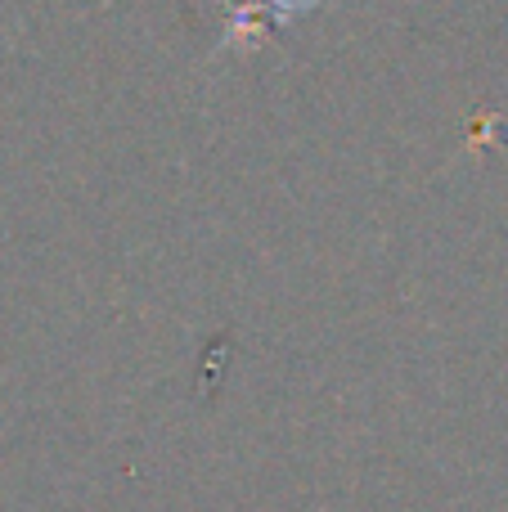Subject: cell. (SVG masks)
I'll return each mask as SVG.
<instances>
[{
    "label": "cell",
    "mask_w": 508,
    "mask_h": 512,
    "mask_svg": "<svg viewBox=\"0 0 508 512\" xmlns=\"http://www.w3.org/2000/svg\"><path fill=\"white\" fill-rule=\"evenodd\" d=\"M252 5L266 9V14L275 18V23H297V18L311 14V9L320 5V0H234V9H239V14H248Z\"/></svg>",
    "instance_id": "obj_1"
}]
</instances>
